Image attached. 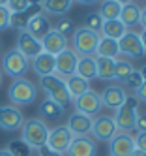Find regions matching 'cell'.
<instances>
[{
    "instance_id": "7c38bea8",
    "label": "cell",
    "mask_w": 146,
    "mask_h": 156,
    "mask_svg": "<svg viewBox=\"0 0 146 156\" xmlns=\"http://www.w3.org/2000/svg\"><path fill=\"white\" fill-rule=\"evenodd\" d=\"M22 57H26L28 60L36 58L39 53H43V47H41V41L38 38H34L30 32L26 30H21L19 36H17V47H15Z\"/></svg>"
},
{
    "instance_id": "4316f807",
    "label": "cell",
    "mask_w": 146,
    "mask_h": 156,
    "mask_svg": "<svg viewBox=\"0 0 146 156\" xmlns=\"http://www.w3.org/2000/svg\"><path fill=\"white\" fill-rule=\"evenodd\" d=\"M96 55H97V57H103V58H116L118 55H120L118 41L101 36V38H99V43H97V51H96Z\"/></svg>"
},
{
    "instance_id": "9a60e30c",
    "label": "cell",
    "mask_w": 146,
    "mask_h": 156,
    "mask_svg": "<svg viewBox=\"0 0 146 156\" xmlns=\"http://www.w3.org/2000/svg\"><path fill=\"white\" fill-rule=\"evenodd\" d=\"M92 120H94V117H88V115H83L79 111H75L67 119L66 128L73 133V137H83L92 132Z\"/></svg>"
},
{
    "instance_id": "ee69618b",
    "label": "cell",
    "mask_w": 146,
    "mask_h": 156,
    "mask_svg": "<svg viewBox=\"0 0 146 156\" xmlns=\"http://www.w3.org/2000/svg\"><path fill=\"white\" fill-rule=\"evenodd\" d=\"M131 156H146V152H142V151H139V149H135V151L131 152Z\"/></svg>"
},
{
    "instance_id": "60d3db41",
    "label": "cell",
    "mask_w": 146,
    "mask_h": 156,
    "mask_svg": "<svg viewBox=\"0 0 146 156\" xmlns=\"http://www.w3.org/2000/svg\"><path fill=\"white\" fill-rule=\"evenodd\" d=\"M139 27L146 28V8L141 9V17H139Z\"/></svg>"
},
{
    "instance_id": "30bf717a",
    "label": "cell",
    "mask_w": 146,
    "mask_h": 156,
    "mask_svg": "<svg viewBox=\"0 0 146 156\" xmlns=\"http://www.w3.org/2000/svg\"><path fill=\"white\" fill-rule=\"evenodd\" d=\"M25 124L21 109L15 105H0V128L6 132H17Z\"/></svg>"
},
{
    "instance_id": "cb8c5ba5",
    "label": "cell",
    "mask_w": 146,
    "mask_h": 156,
    "mask_svg": "<svg viewBox=\"0 0 146 156\" xmlns=\"http://www.w3.org/2000/svg\"><path fill=\"white\" fill-rule=\"evenodd\" d=\"M73 4V0H43L41 2V12L49 15H58L64 17Z\"/></svg>"
},
{
    "instance_id": "7a4b0ae2",
    "label": "cell",
    "mask_w": 146,
    "mask_h": 156,
    "mask_svg": "<svg viewBox=\"0 0 146 156\" xmlns=\"http://www.w3.org/2000/svg\"><path fill=\"white\" fill-rule=\"evenodd\" d=\"M139 100L135 96H127L126 102H124L118 109H116V115L112 117L116 122V128L124 133H129L131 130H135L137 126V117H139Z\"/></svg>"
},
{
    "instance_id": "c3c4849f",
    "label": "cell",
    "mask_w": 146,
    "mask_h": 156,
    "mask_svg": "<svg viewBox=\"0 0 146 156\" xmlns=\"http://www.w3.org/2000/svg\"><path fill=\"white\" fill-rule=\"evenodd\" d=\"M118 4H122V6H126V4H129V2H133V0H116Z\"/></svg>"
},
{
    "instance_id": "2e32d148",
    "label": "cell",
    "mask_w": 146,
    "mask_h": 156,
    "mask_svg": "<svg viewBox=\"0 0 146 156\" xmlns=\"http://www.w3.org/2000/svg\"><path fill=\"white\" fill-rule=\"evenodd\" d=\"M41 47L45 53L53 55V57H56V55H60L62 51L67 49V38L62 36L60 32H56L54 28H51L47 34H45L41 38Z\"/></svg>"
},
{
    "instance_id": "bcb514c9",
    "label": "cell",
    "mask_w": 146,
    "mask_h": 156,
    "mask_svg": "<svg viewBox=\"0 0 146 156\" xmlns=\"http://www.w3.org/2000/svg\"><path fill=\"white\" fill-rule=\"evenodd\" d=\"M139 72H141V75H142V79L146 81V66H142V68H141Z\"/></svg>"
},
{
    "instance_id": "5bb4252c",
    "label": "cell",
    "mask_w": 146,
    "mask_h": 156,
    "mask_svg": "<svg viewBox=\"0 0 146 156\" xmlns=\"http://www.w3.org/2000/svg\"><path fill=\"white\" fill-rule=\"evenodd\" d=\"M133 151H135V139L129 133L118 132L109 141V156H131Z\"/></svg>"
},
{
    "instance_id": "7402d4cb",
    "label": "cell",
    "mask_w": 146,
    "mask_h": 156,
    "mask_svg": "<svg viewBox=\"0 0 146 156\" xmlns=\"http://www.w3.org/2000/svg\"><path fill=\"white\" fill-rule=\"evenodd\" d=\"M51 30V23H49V19L45 17L43 13H38V15H34L30 21H28V25H26V32H30V34L34 38H38L41 41V38L47 34V32Z\"/></svg>"
},
{
    "instance_id": "f546056e",
    "label": "cell",
    "mask_w": 146,
    "mask_h": 156,
    "mask_svg": "<svg viewBox=\"0 0 146 156\" xmlns=\"http://www.w3.org/2000/svg\"><path fill=\"white\" fill-rule=\"evenodd\" d=\"M133 70H135V68H133L131 60H127V58L116 60V62H114V81H120V83H124V81L127 79V75H129Z\"/></svg>"
},
{
    "instance_id": "ab89813d",
    "label": "cell",
    "mask_w": 146,
    "mask_h": 156,
    "mask_svg": "<svg viewBox=\"0 0 146 156\" xmlns=\"http://www.w3.org/2000/svg\"><path fill=\"white\" fill-rule=\"evenodd\" d=\"M135 98H137L139 102H144L146 104V81L137 88V90H135Z\"/></svg>"
},
{
    "instance_id": "4fadbf2b",
    "label": "cell",
    "mask_w": 146,
    "mask_h": 156,
    "mask_svg": "<svg viewBox=\"0 0 146 156\" xmlns=\"http://www.w3.org/2000/svg\"><path fill=\"white\" fill-rule=\"evenodd\" d=\"M77 60H79L77 53L73 49L67 47L66 51H62L60 55H56V57H54V62H56L54 73L60 75V77H70V75H73L75 73V68H77Z\"/></svg>"
},
{
    "instance_id": "f1b7e54d",
    "label": "cell",
    "mask_w": 146,
    "mask_h": 156,
    "mask_svg": "<svg viewBox=\"0 0 146 156\" xmlns=\"http://www.w3.org/2000/svg\"><path fill=\"white\" fill-rule=\"evenodd\" d=\"M122 13V4H118L116 0H101V6H99V15L103 21L109 19H120Z\"/></svg>"
},
{
    "instance_id": "d6986e66",
    "label": "cell",
    "mask_w": 146,
    "mask_h": 156,
    "mask_svg": "<svg viewBox=\"0 0 146 156\" xmlns=\"http://www.w3.org/2000/svg\"><path fill=\"white\" fill-rule=\"evenodd\" d=\"M54 66H56V62H54V57L53 55H49V53H39L36 58H32V70L36 72L39 77H45V75H51V73H54Z\"/></svg>"
},
{
    "instance_id": "f35d334b",
    "label": "cell",
    "mask_w": 146,
    "mask_h": 156,
    "mask_svg": "<svg viewBox=\"0 0 146 156\" xmlns=\"http://www.w3.org/2000/svg\"><path fill=\"white\" fill-rule=\"evenodd\" d=\"M38 156H66V154H60V152H56V151H51L47 145H45V147H39L38 149Z\"/></svg>"
},
{
    "instance_id": "ac0fdd59",
    "label": "cell",
    "mask_w": 146,
    "mask_h": 156,
    "mask_svg": "<svg viewBox=\"0 0 146 156\" xmlns=\"http://www.w3.org/2000/svg\"><path fill=\"white\" fill-rule=\"evenodd\" d=\"M67 156H96L97 154V145L92 137L83 136V137H73L70 149L66 152Z\"/></svg>"
},
{
    "instance_id": "681fc988",
    "label": "cell",
    "mask_w": 146,
    "mask_h": 156,
    "mask_svg": "<svg viewBox=\"0 0 146 156\" xmlns=\"http://www.w3.org/2000/svg\"><path fill=\"white\" fill-rule=\"evenodd\" d=\"M0 6H8V0H0Z\"/></svg>"
},
{
    "instance_id": "1f68e13d",
    "label": "cell",
    "mask_w": 146,
    "mask_h": 156,
    "mask_svg": "<svg viewBox=\"0 0 146 156\" xmlns=\"http://www.w3.org/2000/svg\"><path fill=\"white\" fill-rule=\"evenodd\" d=\"M56 32H60L62 36H70L75 32V23L70 19V17H58V21H56V27H54Z\"/></svg>"
},
{
    "instance_id": "83f0119b",
    "label": "cell",
    "mask_w": 146,
    "mask_h": 156,
    "mask_svg": "<svg viewBox=\"0 0 146 156\" xmlns=\"http://www.w3.org/2000/svg\"><path fill=\"white\" fill-rule=\"evenodd\" d=\"M114 62H116V58L96 57V70H97L99 79H103V81H112L114 79Z\"/></svg>"
},
{
    "instance_id": "d6a6232c",
    "label": "cell",
    "mask_w": 146,
    "mask_h": 156,
    "mask_svg": "<svg viewBox=\"0 0 146 156\" xmlns=\"http://www.w3.org/2000/svg\"><path fill=\"white\" fill-rule=\"evenodd\" d=\"M142 83H144V79H142V75H141L139 70H133V72L127 75V79L124 81V85H126L127 88H131V90H137Z\"/></svg>"
},
{
    "instance_id": "3957f363",
    "label": "cell",
    "mask_w": 146,
    "mask_h": 156,
    "mask_svg": "<svg viewBox=\"0 0 146 156\" xmlns=\"http://www.w3.org/2000/svg\"><path fill=\"white\" fill-rule=\"evenodd\" d=\"M99 34L94 30H90L86 27L75 28L73 38H71V45L73 51L77 53V57H94L97 51V43H99Z\"/></svg>"
},
{
    "instance_id": "277c9868",
    "label": "cell",
    "mask_w": 146,
    "mask_h": 156,
    "mask_svg": "<svg viewBox=\"0 0 146 156\" xmlns=\"http://www.w3.org/2000/svg\"><path fill=\"white\" fill-rule=\"evenodd\" d=\"M8 96L13 105H30L38 98V88L30 79L19 77V79H13V83L9 85Z\"/></svg>"
},
{
    "instance_id": "52a82bcc",
    "label": "cell",
    "mask_w": 146,
    "mask_h": 156,
    "mask_svg": "<svg viewBox=\"0 0 146 156\" xmlns=\"http://www.w3.org/2000/svg\"><path fill=\"white\" fill-rule=\"evenodd\" d=\"M118 47H120V55H124L127 60H137L142 58L146 49L142 47L141 36L133 30H127L120 40H118Z\"/></svg>"
},
{
    "instance_id": "836d02e7",
    "label": "cell",
    "mask_w": 146,
    "mask_h": 156,
    "mask_svg": "<svg viewBox=\"0 0 146 156\" xmlns=\"http://www.w3.org/2000/svg\"><path fill=\"white\" fill-rule=\"evenodd\" d=\"M101 25H103V19H101L99 13H90V15H86V25H84L86 28H90V30H94V32H97V34H99Z\"/></svg>"
},
{
    "instance_id": "b9f144b4",
    "label": "cell",
    "mask_w": 146,
    "mask_h": 156,
    "mask_svg": "<svg viewBox=\"0 0 146 156\" xmlns=\"http://www.w3.org/2000/svg\"><path fill=\"white\" fill-rule=\"evenodd\" d=\"M75 2L83 4V6H94V4H97V2H99V0H75Z\"/></svg>"
},
{
    "instance_id": "4dcf8cb0",
    "label": "cell",
    "mask_w": 146,
    "mask_h": 156,
    "mask_svg": "<svg viewBox=\"0 0 146 156\" xmlns=\"http://www.w3.org/2000/svg\"><path fill=\"white\" fill-rule=\"evenodd\" d=\"M8 152L11 156H32V147L26 143V141H22V139H13V141H9L8 145Z\"/></svg>"
},
{
    "instance_id": "7bdbcfd3",
    "label": "cell",
    "mask_w": 146,
    "mask_h": 156,
    "mask_svg": "<svg viewBox=\"0 0 146 156\" xmlns=\"http://www.w3.org/2000/svg\"><path fill=\"white\" fill-rule=\"evenodd\" d=\"M139 36H141V41H142V47L146 49V28H142V32H141Z\"/></svg>"
},
{
    "instance_id": "d4e9b609",
    "label": "cell",
    "mask_w": 146,
    "mask_h": 156,
    "mask_svg": "<svg viewBox=\"0 0 146 156\" xmlns=\"http://www.w3.org/2000/svg\"><path fill=\"white\" fill-rule=\"evenodd\" d=\"M75 73L84 77L86 81L97 77V70H96V57H79L77 60V68Z\"/></svg>"
},
{
    "instance_id": "603a6c76",
    "label": "cell",
    "mask_w": 146,
    "mask_h": 156,
    "mask_svg": "<svg viewBox=\"0 0 146 156\" xmlns=\"http://www.w3.org/2000/svg\"><path fill=\"white\" fill-rule=\"evenodd\" d=\"M99 32H101V36L118 41L127 32V28L124 27V23H122L120 19H109V21H103V25H101V30Z\"/></svg>"
},
{
    "instance_id": "9c48e42d",
    "label": "cell",
    "mask_w": 146,
    "mask_h": 156,
    "mask_svg": "<svg viewBox=\"0 0 146 156\" xmlns=\"http://www.w3.org/2000/svg\"><path fill=\"white\" fill-rule=\"evenodd\" d=\"M73 141V133L67 130L66 126H56L53 130H49V136H47V147L51 151H56L60 154H66L70 145Z\"/></svg>"
},
{
    "instance_id": "e0dca14e",
    "label": "cell",
    "mask_w": 146,
    "mask_h": 156,
    "mask_svg": "<svg viewBox=\"0 0 146 156\" xmlns=\"http://www.w3.org/2000/svg\"><path fill=\"white\" fill-rule=\"evenodd\" d=\"M99 96H101V104H103V107H109L112 111H116L124 102H126L127 92L124 90V87H120V85H110Z\"/></svg>"
},
{
    "instance_id": "6da1fadb",
    "label": "cell",
    "mask_w": 146,
    "mask_h": 156,
    "mask_svg": "<svg viewBox=\"0 0 146 156\" xmlns=\"http://www.w3.org/2000/svg\"><path fill=\"white\" fill-rule=\"evenodd\" d=\"M39 87H41V90H45V94H47L49 100H53V102H56L58 105H62L64 109L71 104V96L67 92L64 77L56 75V73L39 77Z\"/></svg>"
},
{
    "instance_id": "74e56055",
    "label": "cell",
    "mask_w": 146,
    "mask_h": 156,
    "mask_svg": "<svg viewBox=\"0 0 146 156\" xmlns=\"http://www.w3.org/2000/svg\"><path fill=\"white\" fill-rule=\"evenodd\" d=\"M139 133H146V113H139L137 117V126H135Z\"/></svg>"
},
{
    "instance_id": "f6af8a7d",
    "label": "cell",
    "mask_w": 146,
    "mask_h": 156,
    "mask_svg": "<svg viewBox=\"0 0 146 156\" xmlns=\"http://www.w3.org/2000/svg\"><path fill=\"white\" fill-rule=\"evenodd\" d=\"M41 2H43V0H28L30 6H41Z\"/></svg>"
},
{
    "instance_id": "ffe728a7",
    "label": "cell",
    "mask_w": 146,
    "mask_h": 156,
    "mask_svg": "<svg viewBox=\"0 0 146 156\" xmlns=\"http://www.w3.org/2000/svg\"><path fill=\"white\" fill-rule=\"evenodd\" d=\"M38 113L41 117V120H58V119L64 117L66 109L62 105H58L56 102H53V100L45 98L43 102L39 104V107H38Z\"/></svg>"
},
{
    "instance_id": "ba28073f",
    "label": "cell",
    "mask_w": 146,
    "mask_h": 156,
    "mask_svg": "<svg viewBox=\"0 0 146 156\" xmlns=\"http://www.w3.org/2000/svg\"><path fill=\"white\" fill-rule=\"evenodd\" d=\"M90 133H92L94 139H97V141H110L118 133V128H116V122L112 117L97 115L92 120V132Z\"/></svg>"
},
{
    "instance_id": "44dd1931",
    "label": "cell",
    "mask_w": 146,
    "mask_h": 156,
    "mask_svg": "<svg viewBox=\"0 0 146 156\" xmlns=\"http://www.w3.org/2000/svg\"><path fill=\"white\" fill-rule=\"evenodd\" d=\"M66 87H67V92H70L71 100H75V98H79V96H83V94L88 92V90H92V88H90V81H86L84 77L77 75V73H73V75H70V77H66Z\"/></svg>"
},
{
    "instance_id": "8d00e7d4",
    "label": "cell",
    "mask_w": 146,
    "mask_h": 156,
    "mask_svg": "<svg viewBox=\"0 0 146 156\" xmlns=\"http://www.w3.org/2000/svg\"><path fill=\"white\" fill-rule=\"evenodd\" d=\"M133 139H135V149L146 152V133H137V137Z\"/></svg>"
},
{
    "instance_id": "7dc6e473",
    "label": "cell",
    "mask_w": 146,
    "mask_h": 156,
    "mask_svg": "<svg viewBox=\"0 0 146 156\" xmlns=\"http://www.w3.org/2000/svg\"><path fill=\"white\" fill-rule=\"evenodd\" d=\"M0 156H11V154L8 152V149H0Z\"/></svg>"
},
{
    "instance_id": "8992f818",
    "label": "cell",
    "mask_w": 146,
    "mask_h": 156,
    "mask_svg": "<svg viewBox=\"0 0 146 156\" xmlns=\"http://www.w3.org/2000/svg\"><path fill=\"white\" fill-rule=\"evenodd\" d=\"M2 70L6 75L13 77V79H19L28 70V58L22 57L17 49H9L2 57Z\"/></svg>"
},
{
    "instance_id": "8fae6325",
    "label": "cell",
    "mask_w": 146,
    "mask_h": 156,
    "mask_svg": "<svg viewBox=\"0 0 146 156\" xmlns=\"http://www.w3.org/2000/svg\"><path fill=\"white\" fill-rule=\"evenodd\" d=\"M73 104H75V111H79V113H83V115H88V117L97 115L99 109L103 107V104H101V96L96 90H88L83 96L75 98Z\"/></svg>"
},
{
    "instance_id": "484cf974",
    "label": "cell",
    "mask_w": 146,
    "mask_h": 156,
    "mask_svg": "<svg viewBox=\"0 0 146 156\" xmlns=\"http://www.w3.org/2000/svg\"><path fill=\"white\" fill-rule=\"evenodd\" d=\"M139 17H141V8L135 4V2H129V4H126V6H122L120 21L124 23V27H126L127 30L139 25Z\"/></svg>"
},
{
    "instance_id": "e575fe53",
    "label": "cell",
    "mask_w": 146,
    "mask_h": 156,
    "mask_svg": "<svg viewBox=\"0 0 146 156\" xmlns=\"http://www.w3.org/2000/svg\"><path fill=\"white\" fill-rule=\"evenodd\" d=\"M28 0H8V9L11 13H21V12H25V9L28 8Z\"/></svg>"
},
{
    "instance_id": "5b68a950",
    "label": "cell",
    "mask_w": 146,
    "mask_h": 156,
    "mask_svg": "<svg viewBox=\"0 0 146 156\" xmlns=\"http://www.w3.org/2000/svg\"><path fill=\"white\" fill-rule=\"evenodd\" d=\"M22 141H26L32 149H39L47 145V136H49V128L41 119H30L25 120L22 124Z\"/></svg>"
},
{
    "instance_id": "f907efd6",
    "label": "cell",
    "mask_w": 146,
    "mask_h": 156,
    "mask_svg": "<svg viewBox=\"0 0 146 156\" xmlns=\"http://www.w3.org/2000/svg\"><path fill=\"white\" fill-rule=\"evenodd\" d=\"M0 85H2V73H0Z\"/></svg>"
},
{
    "instance_id": "d590c367",
    "label": "cell",
    "mask_w": 146,
    "mask_h": 156,
    "mask_svg": "<svg viewBox=\"0 0 146 156\" xmlns=\"http://www.w3.org/2000/svg\"><path fill=\"white\" fill-rule=\"evenodd\" d=\"M9 17H11V12L6 6H0V30L9 28Z\"/></svg>"
}]
</instances>
